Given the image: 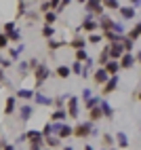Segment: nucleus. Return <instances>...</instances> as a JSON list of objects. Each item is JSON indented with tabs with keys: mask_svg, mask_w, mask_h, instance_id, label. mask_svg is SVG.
<instances>
[{
	"mask_svg": "<svg viewBox=\"0 0 141 150\" xmlns=\"http://www.w3.org/2000/svg\"><path fill=\"white\" fill-rule=\"evenodd\" d=\"M34 91H40V87H42L48 78L53 76V72H51V68H48V64H44V62H40L36 68H34Z\"/></svg>",
	"mask_w": 141,
	"mask_h": 150,
	"instance_id": "f257e3e1",
	"label": "nucleus"
},
{
	"mask_svg": "<svg viewBox=\"0 0 141 150\" xmlns=\"http://www.w3.org/2000/svg\"><path fill=\"white\" fill-rule=\"evenodd\" d=\"M90 135H99V131L95 129L93 123H88V121H82V123H76L72 127V137H78V139H86Z\"/></svg>",
	"mask_w": 141,
	"mask_h": 150,
	"instance_id": "f03ea898",
	"label": "nucleus"
},
{
	"mask_svg": "<svg viewBox=\"0 0 141 150\" xmlns=\"http://www.w3.org/2000/svg\"><path fill=\"white\" fill-rule=\"evenodd\" d=\"M97 30H99V28H97V19H95L93 15L86 13V15L82 17V21H80V25L76 28L74 34H82V32H84V34H93V32H97Z\"/></svg>",
	"mask_w": 141,
	"mask_h": 150,
	"instance_id": "7ed1b4c3",
	"label": "nucleus"
},
{
	"mask_svg": "<svg viewBox=\"0 0 141 150\" xmlns=\"http://www.w3.org/2000/svg\"><path fill=\"white\" fill-rule=\"evenodd\" d=\"M65 112H67V118H76L80 116V97H76V95H69L67 97V102H65Z\"/></svg>",
	"mask_w": 141,
	"mask_h": 150,
	"instance_id": "20e7f679",
	"label": "nucleus"
},
{
	"mask_svg": "<svg viewBox=\"0 0 141 150\" xmlns=\"http://www.w3.org/2000/svg\"><path fill=\"white\" fill-rule=\"evenodd\" d=\"M23 137H25V142L29 146H38V148L44 146V137H42V133H40L38 129H27V131L23 133Z\"/></svg>",
	"mask_w": 141,
	"mask_h": 150,
	"instance_id": "39448f33",
	"label": "nucleus"
},
{
	"mask_svg": "<svg viewBox=\"0 0 141 150\" xmlns=\"http://www.w3.org/2000/svg\"><path fill=\"white\" fill-rule=\"evenodd\" d=\"M114 21H116V19H114L112 15H107V13L99 15V17H97V28H99V32H101V34L112 32V30H114Z\"/></svg>",
	"mask_w": 141,
	"mask_h": 150,
	"instance_id": "423d86ee",
	"label": "nucleus"
},
{
	"mask_svg": "<svg viewBox=\"0 0 141 150\" xmlns=\"http://www.w3.org/2000/svg\"><path fill=\"white\" fill-rule=\"evenodd\" d=\"M17 114H19V121L21 123H27L29 118H34L36 106L34 104H21V106H17Z\"/></svg>",
	"mask_w": 141,
	"mask_h": 150,
	"instance_id": "0eeeda50",
	"label": "nucleus"
},
{
	"mask_svg": "<svg viewBox=\"0 0 141 150\" xmlns=\"http://www.w3.org/2000/svg\"><path fill=\"white\" fill-rule=\"evenodd\" d=\"M118 85H120V76H118V74H116V76H109L107 83L101 85V97H107V95L116 93V91H118Z\"/></svg>",
	"mask_w": 141,
	"mask_h": 150,
	"instance_id": "6e6552de",
	"label": "nucleus"
},
{
	"mask_svg": "<svg viewBox=\"0 0 141 150\" xmlns=\"http://www.w3.org/2000/svg\"><path fill=\"white\" fill-rule=\"evenodd\" d=\"M118 15H120V21H133V19H137V15H139V8L126 4V6L118 8Z\"/></svg>",
	"mask_w": 141,
	"mask_h": 150,
	"instance_id": "1a4fd4ad",
	"label": "nucleus"
},
{
	"mask_svg": "<svg viewBox=\"0 0 141 150\" xmlns=\"http://www.w3.org/2000/svg\"><path fill=\"white\" fill-rule=\"evenodd\" d=\"M84 11L88 15H93V17H99V15H103V4H101V0H86L84 2Z\"/></svg>",
	"mask_w": 141,
	"mask_h": 150,
	"instance_id": "9d476101",
	"label": "nucleus"
},
{
	"mask_svg": "<svg viewBox=\"0 0 141 150\" xmlns=\"http://www.w3.org/2000/svg\"><path fill=\"white\" fill-rule=\"evenodd\" d=\"M137 62H139V53H124L118 59V66H120V70H130Z\"/></svg>",
	"mask_w": 141,
	"mask_h": 150,
	"instance_id": "9b49d317",
	"label": "nucleus"
},
{
	"mask_svg": "<svg viewBox=\"0 0 141 150\" xmlns=\"http://www.w3.org/2000/svg\"><path fill=\"white\" fill-rule=\"evenodd\" d=\"M99 110H101V116L107 118V121H112L114 114H116V110L112 108V104H109L105 97H99Z\"/></svg>",
	"mask_w": 141,
	"mask_h": 150,
	"instance_id": "f8f14e48",
	"label": "nucleus"
},
{
	"mask_svg": "<svg viewBox=\"0 0 141 150\" xmlns=\"http://www.w3.org/2000/svg\"><path fill=\"white\" fill-rule=\"evenodd\" d=\"M32 104H34V106H44V108H51V106H53V97L44 95L42 91H36V93H34V99H32Z\"/></svg>",
	"mask_w": 141,
	"mask_h": 150,
	"instance_id": "ddd939ff",
	"label": "nucleus"
},
{
	"mask_svg": "<svg viewBox=\"0 0 141 150\" xmlns=\"http://www.w3.org/2000/svg\"><path fill=\"white\" fill-rule=\"evenodd\" d=\"M23 51H25V45L23 42H19V45H15V47H11L8 49V59H11L13 64H17L19 59H21V55H23Z\"/></svg>",
	"mask_w": 141,
	"mask_h": 150,
	"instance_id": "4468645a",
	"label": "nucleus"
},
{
	"mask_svg": "<svg viewBox=\"0 0 141 150\" xmlns=\"http://www.w3.org/2000/svg\"><path fill=\"white\" fill-rule=\"evenodd\" d=\"M65 47L74 49V51H76V49H86V38L82 34H74V38H72V40H67Z\"/></svg>",
	"mask_w": 141,
	"mask_h": 150,
	"instance_id": "2eb2a0df",
	"label": "nucleus"
},
{
	"mask_svg": "<svg viewBox=\"0 0 141 150\" xmlns=\"http://www.w3.org/2000/svg\"><path fill=\"white\" fill-rule=\"evenodd\" d=\"M107 78H109V76H107V72H105L103 68H95V70H93V83H95L97 87L105 85V83H107Z\"/></svg>",
	"mask_w": 141,
	"mask_h": 150,
	"instance_id": "dca6fc26",
	"label": "nucleus"
},
{
	"mask_svg": "<svg viewBox=\"0 0 141 150\" xmlns=\"http://www.w3.org/2000/svg\"><path fill=\"white\" fill-rule=\"evenodd\" d=\"M139 34H141V23L139 21H135L133 23V28H130V30H126V38H128V40L130 42H133V45H137V40H139Z\"/></svg>",
	"mask_w": 141,
	"mask_h": 150,
	"instance_id": "f3484780",
	"label": "nucleus"
},
{
	"mask_svg": "<svg viewBox=\"0 0 141 150\" xmlns=\"http://www.w3.org/2000/svg\"><path fill=\"white\" fill-rule=\"evenodd\" d=\"M34 89H17L15 91V99H25V104H32L34 99Z\"/></svg>",
	"mask_w": 141,
	"mask_h": 150,
	"instance_id": "a211bd4d",
	"label": "nucleus"
},
{
	"mask_svg": "<svg viewBox=\"0 0 141 150\" xmlns=\"http://www.w3.org/2000/svg\"><path fill=\"white\" fill-rule=\"evenodd\" d=\"M128 144H130V142H128V135H126L124 131H118V133L114 135V146H118L120 150H126Z\"/></svg>",
	"mask_w": 141,
	"mask_h": 150,
	"instance_id": "6ab92c4d",
	"label": "nucleus"
},
{
	"mask_svg": "<svg viewBox=\"0 0 141 150\" xmlns=\"http://www.w3.org/2000/svg\"><path fill=\"white\" fill-rule=\"evenodd\" d=\"M15 110H17V99H15V95H8L4 99V116H13Z\"/></svg>",
	"mask_w": 141,
	"mask_h": 150,
	"instance_id": "aec40b11",
	"label": "nucleus"
},
{
	"mask_svg": "<svg viewBox=\"0 0 141 150\" xmlns=\"http://www.w3.org/2000/svg\"><path fill=\"white\" fill-rule=\"evenodd\" d=\"M48 121H51V123H65L67 121V112H65V110H53Z\"/></svg>",
	"mask_w": 141,
	"mask_h": 150,
	"instance_id": "412c9836",
	"label": "nucleus"
},
{
	"mask_svg": "<svg viewBox=\"0 0 141 150\" xmlns=\"http://www.w3.org/2000/svg\"><path fill=\"white\" fill-rule=\"evenodd\" d=\"M27 13V0H17V11H15V21L17 19H23Z\"/></svg>",
	"mask_w": 141,
	"mask_h": 150,
	"instance_id": "4be33fe9",
	"label": "nucleus"
},
{
	"mask_svg": "<svg viewBox=\"0 0 141 150\" xmlns=\"http://www.w3.org/2000/svg\"><path fill=\"white\" fill-rule=\"evenodd\" d=\"M59 139H61V142H63V139H67V137H72V125H67V123H63L61 125V129H59V131L55 133Z\"/></svg>",
	"mask_w": 141,
	"mask_h": 150,
	"instance_id": "5701e85b",
	"label": "nucleus"
},
{
	"mask_svg": "<svg viewBox=\"0 0 141 150\" xmlns=\"http://www.w3.org/2000/svg\"><path fill=\"white\" fill-rule=\"evenodd\" d=\"M103 70L107 72V76H116L118 72H120V66H118V62H114V59H109V62L103 66Z\"/></svg>",
	"mask_w": 141,
	"mask_h": 150,
	"instance_id": "b1692460",
	"label": "nucleus"
},
{
	"mask_svg": "<svg viewBox=\"0 0 141 150\" xmlns=\"http://www.w3.org/2000/svg\"><path fill=\"white\" fill-rule=\"evenodd\" d=\"M40 19L44 21V25H55V21L59 19V15H57L55 11H48V13H42V15H40Z\"/></svg>",
	"mask_w": 141,
	"mask_h": 150,
	"instance_id": "393cba45",
	"label": "nucleus"
},
{
	"mask_svg": "<svg viewBox=\"0 0 141 150\" xmlns=\"http://www.w3.org/2000/svg\"><path fill=\"white\" fill-rule=\"evenodd\" d=\"M101 4H103V11H114V13H118V8L122 6L120 0H101Z\"/></svg>",
	"mask_w": 141,
	"mask_h": 150,
	"instance_id": "a878e982",
	"label": "nucleus"
},
{
	"mask_svg": "<svg viewBox=\"0 0 141 150\" xmlns=\"http://www.w3.org/2000/svg\"><path fill=\"white\" fill-rule=\"evenodd\" d=\"M61 144H63V142H61V139H59L57 135H48V137H44V146H46L48 150H53V148H59Z\"/></svg>",
	"mask_w": 141,
	"mask_h": 150,
	"instance_id": "bb28decb",
	"label": "nucleus"
},
{
	"mask_svg": "<svg viewBox=\"0 0 141 150\" xmlns=\"http://www.w3.org/2000/svg\"><path fill=\"white\" fill-rule=\"evenodd\" d=\"M107 62H109V55H107V45H103V47H101V51H99V57H97V66H99V68H103Z\"/></svg>",
	"mask_w": 141,
	"mask_h": 150,
	"instance_id": "cd10ccee",
	"label": "nucleus"
},
{
	"mask_svg": "<svg viewBox=\"0 0 141 150\" xmlns=\"http://www.w3.org/2000/svg\"><path fill=\"white\" fill-rule=\"evenodd\" d=\"M13 68L17 70V74H19V76H21V78L29 74V68H27V59H25V62H21V59H19V62H17V64H15Z\"/></svg>",
	"mask_w": 141,
	"mask_h": 150,
	"instance_id": "c85d7f7f",
	"label": "nucleus"
},
{
	"mask_svg": "<svg viewBox=\"0 0 141 150\" xmlns=\"http://www.w3.org/2000/svg\"><path fill=\"white\" fill-rule=\"evenodd\" d=\"M40 34H42V38H44V40H51V38H55L57 30H55V25H42Z\"/></svg>",
	"mask_w": 141,
	"mask_h": 150,
	"instance_id": "c756f323",
	"label": "nucleus"
},
{
	"mask_svg": "<svg viewBox=\"0 0 141 150\" xmlns=\"http://www.w3.org/2000/svg\"><path fill=\"white\" fill-rule=\"evenodd\" d=\"M6 36V40H8V45H11V42H15V45H19V42H21V30H13V32H8V34H4Z\"/></svg>",
	"mask_w": 141,
	"mask_h": 150,
	"instance_id": "7c9ffc66",
	"label": "nucleus"
},
{
	"mask_svg": "<svg viewBox=\"0 0 141 150\" xmlns=\"http://www.w3.org/2000/svg\"><path fill=\"white\" fill-rule=\"evenodd\" d=\"M61 47H65V40H57V38H51V40H46V49L51 53H55L57 49H61Z\"/></svg>",
	"mask_w": 141,
	"mask_h": 150,
	"instance_id": "2f4dec72",
	"label": "nucleus"
},
{
	"mask_svg": "<svg viewBox=\"0 0 141 150\" xmlns=\"http://www.w3.org/2000/svg\"><path fill=\"white\" fill-rule=\"evenodd\" d=\"M67 97H69V93L53 97V106H55V110H63V108H65V102H67Z\"/></svg>",
	"mask_w": 141,
	"mask_h": 150,
	"instance_id": "473e14b6",
	"label": "nucleus"
},
{
	"mask_svg": "<svg viewBox=\"0 0 141 150\" xmlns=\"http://www.w3.org/2000/svg\"><path fill=\"white\" fill-rule=\"evenodd\" d=\"M103 42V36H101V32H93V34H88L86 36V45H101Z\"/></svg>",
	"mask_w": 141,
	"mask_h": 150,
	"instance_id": "72a5a7b5",
	"label": "nucleus"
},
{
	"mask_svg": "<svg viewBox=\"0 0 141 150\" xmlns=\"http://www.w3.org/2000/svg\"><path fill=\"white\" fill-rule=\"evenodd\" d=\"M101 118H103V116H101V110H99V106L88 110V123H93V125H95L97 121H101Z\"/></svg>",
	"mask_w": 141,
	"mask_h": 150,
	"instance_id": "f704fd0d",
	"label": "nucleus"
},
{
	"mask_svg": "<svg viewBox=\"0 0 141 150\" xmlns=\"http://www.w3.org/2000/svg\"><path fill=\"white\" fill-rule=\"evenodd\" d=\"M55 74H57V78L65 81V78L72 74V72H69V66H57V68H55Z\"/></svg>",
	"mask_w": 141,
	"mask_h": 150,
	"instance_id": "c9c22d12",
	"label": "nucleus"
},
{
	"mask_svg": "<svg viewBox=\"0 0 141 150\" xmlns=\"http://www.w3.org/2000/svg\"><path fill=\"white\" fill-rule=\"evenodd\" d=\"M74 62H78V64H84L86 59H88V53H86V49H76L74 51Z\"/></svg>",
	"mask_w": 141,
	"mask_h": 150,
	"instance_id": "e433bc0d",
	"label": "nucleus"
},
{
	"mask_svg": "<svg viewBox=\"0 0 141 150\" xmlns=\"http://www.w3.org/2000/svg\"><path fill=\"white\" fill-rule=\"evenodd\" d=\"M99 106V95H90L88 99H84V108H86V112L90 108H97Z\"/></svg>",
	"mask_w": 141,
	"mask_h": 150,
	"instance_id": "4c0bfd02",
	"label": "nucleus"
},
{
	"mask_svg": "<svg viewBox=\"0 0 141 150\" xmlns=\"http://www.w3.org/2000/svg\"><path fill=\"white\" fill-rule=\"evenodd\" d=\"M101 144L105 148H112L114 146V135L112 133H101Z\"/></svg>",
	"mask_w": 141,
	"mask_h": 150,
	"instance_id": "58836bf2",
	"label": "nucleus"
},
{
	"mask_svg": "<svg viewBox=\"0 0 141 150\" xmlns=\"http://www.w3.org/2000/svg\"><path fill=\"white\" fill-rule=\"evenodd\" d=\"M25 19H27L29 23H36L38 19H40V13H38V11H32V8H27V13H25Z\"/></svg>",
	"mask_w": 141,
	"mask_h": 150,
	"instance_id": "ea45409f",
	"label": "nucleus"
},
{
	"mask_svg": "<svg viewBox=\"0 0 141 150\" xmlns=\"http://www.w3.org/2000/svg\"><path fill=\"white\" fill-rule=\"evenodd\" d=\"M112 32H114L116 36H124V34H126L124 23H122V21H114V30H112Z\"/></svg>",
	"mask_w": 141,
	"mask_h": 150,
	"instance_id": "a19ab883",
	"label": "nucleus"
},
{
	"mask_svg": "<svg viewBox=\"0 0 141 150\" xmlns=\"http://www.w3.org/2000/svg\"><path fill=\"white\" fill-rule=\"evenodd\" d=\"M13 66H15V64H13L8 57H2V55H0V70H8V68H13Z\"/></svg>",
	"mask_w": 141,
	"mask_h": 150,
	"instance_id": "79ce46f5",
	"label": "nucleus"
},
{
	"mask_svg": "<svg viewBox=\"0 0 141 150\" xmlns=\"http://www.w3.org/2000/svg\"><path fill=\"white\" fill-rule=\"evenodd\" d=\"M69 72H72V74H76V76H82V64L74 62L72 66H69Z\"/></svg>",
	"mask_w": 141,
	"mask_h": 150,
	"instance_id": "37998d69",
	"label": "nucleus"
},
{
	"mask_svg": "<svg viewBox=\"0 0 141 150\" xmlns=\"http://www.w3.org/2000/svg\"><path fill=\"white\" fill-rule=\"evenodd\" d=\"M40 133H42V137H48V135H53V123L48 121L42 129H40Z\"/></svg>",
	"mask_w": 141,
	"mask_h": 150,
	"instance_id": "c03bdc74",
	"label": "nucleus"
},
{
	"mask_svg": "<svg viewBox=\"0 0 141 150\" xmlns=\"http://www.w3.org/2000/svg\"><path fill=\"white\" fill-rule=\"evenodd\" d=\"M101 36H103V40H107V45L118 42V38H120V36H116L114 32H105V34H101Z\"/></svg>",
	"mask_w": 141,
	"mask_h": 150,
	"instance_id": "a18cd8bd",
	"label": "nucleus"
},
{
	"mask_svg": "<svg viewBox=\"0 0 141 150\" xmlns=\"http://www.w3.org/2000/svg\"><path fill=\"white\" fill-rule=\"evenodd\" d=\"M15 28H17V25H15V21H6L2 28H0V32H2V34H8V32H13Z\"/></svg>",
	"mask_w": 141,
	"mask_h": 150,
	"instance_id": "49530a36",
	"label": "nucleus"
},
{
	"mask_svg": "<svg viewBox=\"0 0 141 150\" xmlns=\"http://www.w3.org/2000/svg\"><path fill=\"white\" fill-rule=\"evenodd\" d=\"M72 2H74V0H61V2H59V6L55 8V13H61L63 8H67L69 4H72Z\"/></svg>",
	"mask_w": 141,
	"mask_h": 150,
	"instance_id": "de8ad7c7",
	"label": "nucleus"
},
{
	"mask_svg": "<svg viewBox=\"0 0 141 150\" xmlns=\"http://www.w3.org/2000/svg\"><path fill=\"white\" fill-rule=\"evenodd\" d=\"M38 64H40V59H38V57H29V59H27V68H29V72H34V68H36Z\"/></svg>",
	"mask_w": 141,
	"mask_h": 150,
	"instance_id": "09e8293b",
	"label": "nucleus"
},
{
	"mask_svg": "<svg viewBox=\"0 0 141 150\" xmlns=\"http://www.w3.org/2000/svg\"><path fill=\"white\" fill-rule=\"evenodd\" d=\"M4 49H8V40H6V36L0 32V51H4Z\"/></svg>",
	"mask_w": 141,
	"mask_h": 150,
	"instance_id": "8fccbe9b",
	"label": "nucleus"
},
{
	"mask_svg": "<svg viewBox=\"0 0 141 150\" xmlns=\"http://www.w3.org/2000/svg\"><path fill=\"white\" fill-rule=\"evenodd\" d=\"M139 97H141V89L135 87V91H133V95H130V99H133V102L137 104V102H139Z\"/></svg>",
	"mask_w": 141,
	"mask_h": 150,
	"instance_id": "3c124183",
	"label": "nucleus"
},
{
	"mask_svg": "<svg viewBox=\"0 0 141 150\" xmlns=\"http://www.w3.org/2000/svg\"><path fill=\"white\" fill-rule=\"evenodd\" d=\"M4 85H8V81H6V74H4V70H0V87H4Z\"/></svg>",
	"mask_w": 141,
	"mask_h": 150,
	"instance_id": "603ef678",
	"label": "nucleus"
},
{
	"mask_svg": "<svg viewBox=\"0 0 141 150\" xmlns=\"http://www.w3.org/2000/svg\"><path fill=\"white\" fill-rule=\"evenodd\" d=\"M90 95H93V91H90V89H82V102H84V99H88Z\"/></svg>",
	"mask_w": 141,
	"mask_h": 150,
	"instance_id": "864d4df0",
	"label": "nucleus"
},
{
	"mask_svg": "<svg viewBox=\"0 0 141 150\" xmlns=\"http://www.w3.org/2000/svg\"><path fill=\"white\" fill-rule=\"evenodd\" d=\"M59 2H61V0H48V6H51V11H55V8L59 6Z\"/></svg>",
	"mask_w": 141,
	"mask_h": 150,
	"instance_id": "5fc2aeb1",
	"label": "nucleus"
},
{
	"mask_svg": "<svg viewBox=\"0 0 141 150\" xmlns=\"http://www.w3.org/2000/svg\"><path fill=\"white\" fill-rule=\"evenodd\" d=\"M2 150H17V148H15V144H4Z\"/></svg>",
	"mask_w": 141,
	"mask_h": 150,
	"instance_id": "6e6d98bb",
	"label": "nucleus"
},
{
	"mask_svg": "<svg viewBox=\"0 0 141 150\" xmlns=\"http://www.w3.org/2000/svg\"><path fill=\"white\" fill-rule=\"evenodd\" d=\"M128 2H130V6H135V8H139V2H141V0H128Z\"/></svg>",
	"mask_w": 141,
	"mask_h": 150,
	"instance_id": "4d7b16f0",
	"label": "nucleus"
},
{
	"mask_svg": "<svg viewBox=\"0 0 141 150\" xmlns=\"http://www.w3.org/2000/svg\"><path fill=\"white\" fill-rule=\"evenodd\" d=\"M82 150H97V148H95V146H90V144H84V148H82Z\"/></svg>",
	"mask_w": 141,
	"mask_h": 150,
	"instance_id": "13d9d810",
	"label": "nucleus"
},
{
	"mask_svg": "<svg viewBox=\"0 0 141 150\" xmlns=\"http://www.w3.org/2000/svg\"><path fill=\"white\" fill-rule=\"evenodd\" d=\"M4 144H6V139H4V137H0V150L4 148Z\"/></svg>",
	"mask_w": 141,
	"mask_h": 150,
	"instance_id": "bf43d9fd",
	"label": "nucleus"
},
{
	"mask_svg": "<svg viewBox=\"0 0 141 150\" xmlns=\"http://www.w3.org/2000/svg\"><path fill=\"white\" fill-rule=\"evenodd\" d=\"M61 150H76V148H74V146H69V144H65V146H63Z\"/></svg>",
	"mask_w": 141,
	"mask_h": 150,
	"instance_id": "052dcab7",
	"label": "nucleus"
},
{
	"mask_svg": "<svg viewBox=\"0 0 141 150\" xmlns=\"http://www.w3.org/2000/svg\"><path fill=\"white\" fill-rule=\"evenodd\" d=\"M27 150H42V148H38V146H29Z\"/></svg>",
	"mask_w": 141,
	"mask_h": 150,
	"instance_id": "680f3d73",
	"label": "nucleus"
},
{
	"mask_svg": "<svg viewBox=\"0 0 141 150\" xmlns=\"http://www.w3.org/2000/svg\"><path fill=\"white\" fill-rule=\"evenodd\" d=\"M74 2H78V4H82V6H84V2H86V0H74Z\"/></svg>",
	"mask_w": 141,
	"mask_h": 150,
	"instance_id": "e2e57ef3",
	"label": "nucleus"
},
{
	"mask_svg": "<svg viewBox=\"0 0 141 150\" xmlns=\"http://www.w3.org/2000/svg\"><path fill=\"white\" fill-rule=\"evenodd\" d=\"M99 150H105V148H99Z\"/></svg>",
	"mask_w": 141,
	"mask_h": 150,
	"instance_id": "0e129e2a",
	"label": "nucleus"
},
{
	"mask_svg": "<svg viewBox=\"0 0 141 150\" xmlns=\"http://www.w3.org/2000/svg\"><path fill=\"white\" fill-rule=\"evenodd\" d=\"M42 150H48V148H42Z\"/></svg>",
	"mask_w": 141,
	"mask_h": 150,
	"instance_id": "69168bd1",
	"label": "nucleus"
},
{
	"mask_svg": "<svg viewBox=\"0 0 141 150\" xmlns=\"http://www.w3.org/2000/svg\"><path fill=\"white\" fill-rule=\"evenodd\" d=\"M0 91H2V87H0Z\"/></svg>",
	"mask_w": 141,
	"mask_h": 150,
	"instance_id": "338daca9",
	"label": "nucleus"
},
{
	"mask_svg": "<svg viewBox=\"0 0 141 150\" xmlns=\"http://www.w3.org/2000/svg\"><path fill=\"white\" fill-rule=\"evenodd\" d=\"M38 2H42V0H38Z\"/></svg>",
	"mask_w": 141,
	"mask_h": 150,
	"instance_id": "774afa93",
	"label": "nucleus"
}]
</instances>
